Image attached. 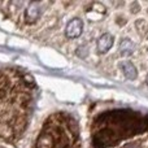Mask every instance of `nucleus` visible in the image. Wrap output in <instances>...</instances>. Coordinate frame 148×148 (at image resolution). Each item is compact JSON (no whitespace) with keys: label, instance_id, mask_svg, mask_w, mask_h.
I'll return each instance as SVG.
<instances>
[{"label":"nucleus","instance_id":"f257e3e1","mask_svg":"<svg viewBox=\"0 0 148 148\" xmlns=\"http://www.w3.org/2000/svg\"><path fill=\"white\" fill-rule=\"evenodd\" d=\"M35 107V84L23 73L0 69V148H17Z\"/></svg>","mask_w":148,"mask_h":148},{"label":"nucleus","instance_id":"f03ea898","mask_svg":"<svg viewBox=\"0 0 148 148\" xmlns=\"http://www.w3.org/2000/svg\"><path fill=\"white\" fill-rule=\"evenodd\" d=\"M148 127V118L131 110H112L103 113L92 125V146L95 148L116 147L125 139L143 133Z\"/></svg>","mask_w":148,"mask_h":148},{"label":"nucleus","instance_id":"7ed1b4c3","mask_svg":"<svg viewBox=\"0 0 148 148\" xmlns=\"http://www.w3.org/2000/svg\"><path fill=\"white\" fill-rule=\"evenodd\" d=\"M35 148H79V129L72 116L59 113L46 120Z\"/></svg>","mask_w":148,"mask_h":148},{"label":"nucleus","instance_id":"20e7f679","mask_svg":"<svg viewBox=\"0 0 148 148\" xmlns=\"http://www.w3.org/2000/svg\"><path fill=\"white\" fill-rule=\"evenodd\" d=\"M25 22L26 25H33L42 17V3L30 1L25 8Z\"/></svg>","mask_w":148,"mask_h":148},{"label":"nucleus","instance_id":"39448f33","mask_svg":"<svg viewBox=\"0 0 148 148\" xmlns=\"http://www.w3.org/2000/svg\"><path fill=\"white\" fill-rule=\"evenodd\" d=\"M83 31V22L81 18H73L68 22L66 27H65V35L69 39H75Z\"/></svg>","mask_w":148,"mask_h":148},{"label":"nucleus","instance_id":"423d86ee","mask_svg":"<svg viewBox=\"0 0 148 148\" xmlns=\"http://www.w3.org/2000/svg\"><path fill=\"white\" fill-rule=\"evenodd\" d=\"M113 43H114V38H113L112 34H103L99 39H97V52L100 55H104L109 51L113 47Z\"/></svg>","mask_w":148,"mask_h":148},{"label":"nucleus","instance_id":"0eeeda50","mask_svg":"<svg viewBox=\"0 0 148 148\" xmlns=\"http://www.w3.org/2000/svg\"><path fill=\"white\" fill-rule=\"evenodd\" d=\"M120 68H121V70H122L123 75L127 79H130V81H134V79L138 77V70H136L135 65L131 61H122Z\"/></svg>","mask_w":148,"mask_h":148},{"label":"nucleus","instance_id":"6e6552de","mask_svg":"<svg viewBox=\"0 0 148 148\" xmlns=\"http://www.w3.org/2000/svg\"><path fill=\"white\" fill-rule=\"evenodd\" d=\"M134 51H135V44H134V42H131L130 39H127V38L121 40L120 46H118V52H120V55L122 57L130 56V55H133Z\"/></svg>","mask_w":148,"mask_h":148},{"label":"nucleus","instance_id":"1a4fd4ad","mask_svg":"<svg viewBox=\"0 0 148 148\" xmlns=\"http://www.w3.org/2000/svg\"><path fill=\"white\" fill-rule=\"evenodd\" d=\"M146 83L148 84V75H147V78H146Z\"/></svg>","mask_w":148,"mask_h":148}]
</instances>
